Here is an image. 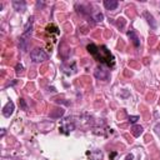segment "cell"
<instances>
[{"label":"cell","instance_id":"cell-1","mask_svg":"<svg viewBox=\"0 0 160 160\" xmlns=\"http://www.w3.org/2000/svg\"><path fill=\"white\" fill-rule=\"evenodd\" d=\"M86 49L98 61H100L102 64H106L108 66H111V68L115 65V59H114L112 54L110 52V50H108L106 46L98 48L95 44H89Z\"/></svg>","mask_w":160,"mask_h":160},{"label":"cell","instance_id":"cell-2","mask_svg":"<svg viewBox=\"0 0 160 160\" xmlns=\"http://www.w3.org/2000/svg\"><path fill=\"white\" fill-rule=\"evenodd\" d=\"M30 58H31V60L34 61V62H42V61H45V60H48V54L42 50V49H39V48H36V49H34L31 52H30Z\"/></svg>","mask_w":160,"mask_h":160},{"label":"cell","instance_id":"cell-3","mask_svg":"<svg viewBox=\"0 0 160 160\" xmlns=\"http://www.w3.org/2000/svg\"><path fill=\"white\" fill-rule=\"evenodd\" d=\"M14 110H15V105H14V102H12V101H8L6 105L2 108V115H4L5 118H10V116L12 115Z\"/></svg>","mask_w":160,"mask_h":160},{"label":"cell","instance_id":"cell-4","mask_svg":"<svg viewBox=\"0 0 160 160\" xmlns=\"http://www.w3.org/2000/svg\"><path fill=\"white\" fill-rule=\"evenodd\" d=\"M94 75H95V78L99 79V80H108V78H109V71L105 70V69H102V68H98V69L95 70Z\"/></svg>","mask_w":160,"mask_h":160},{"label":"cell","instance_id":"cell-5","mask_svg":"<svg viewBox=\"0 0 160 160\" xmlns=\"http://www.w3.org/2000/svg\"><path fill=\"white\" fill-rule=\"evenodd\" d=\"M119 2L116 0H105L104 1V6L108 9V10H115L118 8Z\"/></svg>","mask_w":160,"mask_h":160},{"label":"cell","instance_id":"cell-6","mask_svg":"<svg viewBox=\"0 0 160 160\" xmlns=\"http://www.w3.org/2000/svg\"><path fill=\"white\" fill-rule=\"evenodd\" d=\"M12 6L15 10L18 11H24L26 9V4L25 1H12Z\"/></svg>","mask_w":160,"mask_h":160},{"label":"cell","instance_id":"cell-7","mask_svg":"<svg viewBox=\"0 0 160 160\" xmlns=\"http://www.w3.org/2000/svg\"><path fill=\"white\" fill-rule=\"evenodd\" d=\"M128 36H129V38L131 39V41H132V44H134V45H135L136 48H138V46L140 45V41H139V38H138V35H136V34H135L134 31H131V30H130V31H128Z\"/></svg>","mask_w":160,"mask_h":160},{"label":"cell","instance_id":"cell-8","mask_svg":"<svg viewBox=\"0 0 160 160\" xmlns=\"http://www.w3.org/2000/svg\"><path fill=\"white\" fill-rule=\"evenodd\" d=\"M131 131H132V134H134L135 138H139V136L142 134V126H140V125H134V126L131 128Z\"/></svg>","mask_w":160,"mask_h":160},{"label":"cell","instance_id":"cell-9","mask_svg":"<svg viewBox=\"0 0 160 160\" xmlns=\"http://www.w3.org/2000/svg\"><path fill=\"white\" fill-rule=\"evenodd\" d=\"M138 120H139V116H136V115H130V116H129V121L132 122V124L136 122Z\"/></svg>","mask_w":160,"mask_h":160},{"label":"cell","instance_id":"cell-10","mask_svg":"<svg viewBox=\"0 0 160 160\" xmlns=\"http://www.w3.org/2000/svg\"><path fill=\"white\" fill-rule=\"evenodd\" d=\"M102 19H104V15H102V14L98 12V14L95 15V21H102Z\"/></svg>","mask_w":160,"mask_h":160},{"label":"cell","instance_id":"cell-11","mask_svg":"<svg viewBox=\"0 0 160 160\" xmlns=\"http://www.w3.org/2000/svg\"><path fill=\"white\" fill-rule=\"evenodd\" d=\"M22 69H24V66H22L21 64H18V65H16V74H20V72L22 71Z\"/></svg>","mask_w":160,"mask_h":160},{"label":"cell","instance_id":"cell-12","mask_svg":"<svg viewBox=\"0 0 160 160\" xmlns=\"http://www.w3.org/2000/svg\"><path fill=\"white\" fill-rule=\"evenodd\" d=\"M20 104H21V106H22V109H26V104H25V101H24V99H20Z\"/></svg>","mask_w":160,"mask_h":160},{"label":"cell","instance_id":"cell-13","mask_svg":"<svg viewBox=\"0 0 160 160\" xmlns=\"http://www.w3.org/2000/svg\"><path fill=\"white\" fill-rule=\"evenodd\" d=\"M134 159V155L132 154H129V155H126V158H125V160H132Z\"/></svg>","mask_w":160,"mask_h":160}]
</instances>
